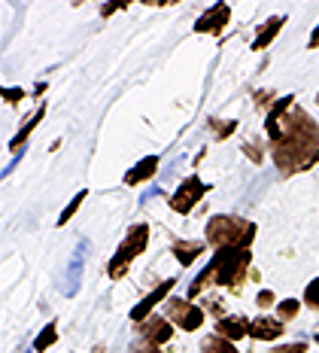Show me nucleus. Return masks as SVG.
Listing matches in <instances>:
<instances>
[{"mask_svg":"<svg viewBox=\"0 0 319 353\" xmlns=\"http://www.w3.org/2000/svg\"><path fill=\"white\" fill-rule=\"evenodd\" d=\"M165 317L183 329V332H198L204 326V307H195L189 299H170Z\"/></svg>","mask_w":319,"mask_h":353,"instance_id":"nucleus-5","label":"nucleus"},{"mask_svg":"<svg viewBox=\"0 0 319 353\" xmlns=\"http://www.w3.org/2000/svg\"><path fill=\"white\" fill-rule=\"evenodd\" d=\"M155 174H158V156H146L125 174V183H128V186H137V183H143V180H152Z\"/></svg>","mask_w":319,"mask_h":353,"instance_id":"nucleus-12","label":"nucleus"},{"mask_svg":"<svg viewBox=\"0 0 319 353\" xmlns=\"http://www.w3.org/2000/svg\"><path fill=\"white\" fill-rule=\"evenodd\" d=\"M146 244H150V225L146 223H140L134 225L128 234H125V241L119 244L116 250V256L110 259V268H107V274L113 277V281H119V277H125L128 274V268H131V262L137 259L140 253L146 250Z\"/></svg>","mask_w":319,"mask_h":353,"instance_id":"nucleus-4","label":"nucleus"},{"mask_svg":"<svg viewBox=\"0 0 319 353\" xmlns=\"http://www.w3.org/2000/svg\"><path fill=\"white\" fill-rule=\"evenodd\" d=\"M85 189H79V195H73V201L68 204V208H64V213H61V216H58V225H68L70 223V219H73V213H76L79 208H83V201H85Z\"/></svg>","mask_w":319,"mask_h":353,"instance_id":"nucleus-19","label":"nucleus"},{"mask_svg":"<svg viewBox=\"0 0 319 353\" xmlns=\"http://www.w3.org/2000/svg\"><path fill=\"white\" fill-rule=\"evenodd\" d=\"M174 283H176V281H161V283H158V286H155V290L150 292V296H146L143 301H140V305L131 307V320H134L137 326H140V323H146V320H150L152 307L158 305V301H165V299H167V292L174 290Z\"/></svg>","mask_w":319,"mask_h":353,"instance_id":"nucleus-9","label":"nucleus"},{"mask_svg":"<svg viewBox=\"0 0 319 353\" xmlns=\"http://www.w3.org/2000/svg\"><path fill=\"white\" fill-rule=\"evenodd\" d=\"M304 305L319 311V277H313V281L307 283V290H304Z\"/></svg>","mask_w":319,"mask_h":353,"instance_id":"nucleus-20","label":"nucleus"},{"mask_svg":"<svg viewBox=\"0 0 319 353\" xmlns=\"http://www.w3.org/2000/svg\"><path fill=\"white\" fill-rule=\"evenodd\" d=\"M316 104H319V94H316Z\"/></svg>","mask_w":319,"mask_h":353,"instance_id":"nucleus-30","label":"nucleus"},{"mask_svg":"<svg viewBox=\"0 0 319 353\" xmlns=\"http://www.w3.org/2000/svg\"><path fill=\"white\" fill-rule=\"evenodd\" d=\"M243 152H247V156L256 161V165L262 161V150H258V143H256V141H247V143H243Z\"/></svg>","mask_w":319,"mask_h":353,"instance_id":"nucleus-24","label":"nucleus"},{"mask_svg":"<svg viewBox=\"0 0 319 353\" xmlns=\"http://www.w3.org/2000/svg\"><path fill=\"white\" fill-rule=\"evenodd\" d=\"M204 307H207V311H213V314H216L219 320L225 317V311H222V301H219V299H207V301H204Z\"/></svg>","mask_w":319,"mask_h":353,"instance_id":"nucleus-27","label":"nucleus"},{"mask_svg":"<svg viewBox=\"0 0 319 353\" xmlns=\"http://www.w3.org/2000/svg\"><path fill=\"white\" fill-rule=\"evenodd\" d=\"M25 98V88H3V101L6 104H19Z\"/></svg>","mask_w":319,"mask_h":353,"instance_id":"nucleus-23","label":"nucleus"},{"mask_svg":"<svg viewBox=\"0 0 319 353\" xmlns=\"http://www.w3.org/2000/svg\"><path fill=\"white\" fill-rule=\"evenodd\" d=\"M283 332H286L283 320L274 317H256L249 323V338H256V341H277Z\"/></svg>","mask_w":319,"mask_h":353,"instance_id":"nucleus-10","label":"nucleus"},{"mask_svg":"<svg viewBox=\"0 0 319 353\" xmlns=\"http://www.w3.org/2000/svg\"><path fill=\"white\" fill-rule=\"evenodd\" d=\"M216 335L225 338V341H240L243 335H249V320L247 317H222L216 323Z\"/></svg>","mask_w":319,"mask_h":353,"instance_id":"nucleus-11","label":"nucleus"},{"mask_svg":"<svg viewBox=\"0 0 319 353\" xmlns=\"http://www.w3.org/2000/svg\"><path fill=\"white\" fill-rule=\"evenodd\" d=\"M131 353H161V350H158V344H152V341H134Z\"/></svg>","mask_w":319,"mask_h":353,"instance_id":"nucleus-25","label":"nucleus"},{"mask_svg":"<svg viewBox=\"0 0 319 353\" xmlns=\"http://www.w3.org/2000/svg\"><path fill=\"white\" fill-rule=\"evenodd\" d=\"M316 341H319V332H316Z\"/></svg>","mask_w":319,"mask_h":353,"instance_id":"nucleus-31","label":"nucleus"},{"mask_svg":"<svg viewBox=\"0 0 319 353\" xmlns=\"http://www.w3.org/2000/svg\"><path fill=\"white\" fill-rule=\"evenodd\" d=\"M265 131L274 143V165L283 176L304 174L319 161V125L307 110L295 107L292 94H283L268 110Z\"/></svg>","mask_w":319,"mask_h":353,"instance_id":"nucleus-1","label":"nucleus"},{"mask_svg":"<svg viewBox=\"0 0 319 353\" xmlns=\"http://www.w3.org/2000/svg\"><path fill=\"white\" fill-rule=\"evenodd\" d=\"M256 223L240 216H213L207 223V244H213L216 250L225 247H249L252 238H256Z\"/></svg>","mask_w":319,"mask_h":353,"instance_id":"nucleus-3","label":"nucleus"},{"mask_svg":"<svg viewBox=\"0 0 319 353\" xmlns=\"http://www.w3.org/2000/svg\"><path fill=\"white\" fill-rule=\"evenodd\" d=\"M286 25V16H274V19H268L262 25V31L256 34V40H252V49H256V52H262V49H268L271 43H274V37L280 34V28Z\"/></svg>","mask_w":319,"mask_h":353,"instance_id":"nucleus-13","label":"nucleus"},{"mask_svg":"<svg viewBox=\"0 0 319 353\" xmlns=\"http://www.w3.org/2000/svg\"><path fill=\"white\" fill-rule=\"evenodd\" d=\"M228 19H231V6L228 3L210 6V10L195 21V34H222L225 31V25H228Z\"/></svg>","mask_w":319,"mask_h":353,"instance_id":"nucleus-7","label":"nucleus"},{"mask_svg":"<svg viewBox=\"0 0 319 353\" xmlns=\"http://www.w3.org/2000/svg\"><path fill=\"white\" fill-rule=\"evenodd\" d=\"M249 265H252L249 247L216 250V256L210 259V265L189 283V301L201 299L210 286H219V290H225V292H240L243 283H247V277H252Z\"/></svg>","mask_w":319,"mask_h":353,"instance_id":"nucleus-2","label":"nucleus"},{"mask_svg":"<svg viewBox=\"0 0 319 353\" xmlns=\"http://www.w3.org/2000/svg\"><path fill=\"white\" fill-rule=\"evenodd\" d=\"M307 49H319V21H316L313 34H310V43H307Z\"/></svg>","mask_w":319,"mask_h":353,"instance_id":"nucleus-28","label":"nucleus"},{"mask_svg":"<svg viewBox=\"0 0 319 353\" xmlns=\"http://www.w3.org/2000/svg\"><path fill=\"white\" fill-rule=\"evenodd\" d=\"M43 116H46V104H40V107H37V113H34V116H28L25 125H21V131H19V134L10 141V150H16V152H19L21 146H25V141H28V137H31V131H34L37 125L43 122Z\"/></svg>","mask_w":319,"mask_h":353,"instance_id":"nucleus-15","label":"nucleus"},{"mask_svg":"<svg viewBox=\"0 0 319 353\" xmlns=\"http://www.w3.org/2000/svg\"><path fill=\"white\" fill-rule=\"evenodd\" d=\"M55 341H58V326H55V323H49V326L43 329L40 335H37V341H34V350H37V353H43V350H49V347H52V344H55Z\"/></svg>","mask_w":319,"mask_h":353,"instance_id":"nucleus-17","label":"nucleus"},{"mask_svg":"<svg viewBox=\"0 0 319 353\" xmlns=\"http://www.w3.org/2000/svg\"><path fill=\"white\" fill-rule=\"evenodd\" d=\"M137 332H140V341L167 344L170 338H174V323H170L167 317H155V314H152V320L140 323V326H137Z\"/></svg>","mask_w":319,"mask_h":353,"instance_id":"nucleus-8","label":"nucleus"},{"mask_svg":"<svg viewBox=\"0 0 319 353\" xmlns=\"http://www.w3.org/2000/svg\"><path fill=\"white\" fill-rule=\"evenodd\" d=\"M298 311H301V301H298V299H283V301H277V317H280V320L298 317Z\"/></svg>","mask_w":319,"mask_h":353,"instance_id":"nucleus-18","label":"nucleus"},{"mask_svg":"<svg viewBox=\"0 0 319 353\" xmlns=\"http://www.w3.org/2000/svg\"><path fill=\"white\" fill-rule=\"evenodd\" d=\"M201 353H237V347L231 341H225V338L219 335H210L207 341L201 344Z\"/></svg>","mask_w":319,"mask_h":353,"instance_id":"nucleus-16","label":"nucleus"},{"mask_svg":"<svg viewBox=\"0 0 319 353\" xmlns=\"http://www.w3.org/2000/svg\"><path fill=\"white\" fill-rule=\"evenodd\" d=\"M204 247L207 244H195V241H176V244H174V256H176V262H180L183 268H192L198 256L204 253Z\"/></svg>","mask_w":319,"mask_h":353,"instance_id":"nucleus-14","label":"nucleus"},{"mask_svg":"<svg viewBox=\"0 0 319 353\" xmlns=\"http://www.w3.org/2000/svg\"><path fill=\"white\" fill-rule=\"evenodd\" d=\"M116 10H119V6H101V16H113Z\"/></svg>","mask_w":319,"mask_h":353,"instance_id":"nucleus-29","label":"nucleus"},{"mask_svg":"<svg viewBox=\"0 0 319 353\" xmlns=\"http://www.w3.org/2000/svg\"><path fill=\"white\" fill-rule=\"evenodd\" d=\"M207 192H210V186H207V183H201L198 176H185V180L180 183V189L170 195V208L185 216V213H192V208H195V204L201 201Z\"/></svg>","mask_w":319,"mask_h":353,"instance_id":"nucleus-6","label":"nucleus"},{"mask_svg":"<svg viewBox=\"0 0 319 353\" xmlns=\"http://www.w3.org/2000/svg\"><path fill=\"white\" fill-rule=\"evenodd\" d=\"M274 353H307V344H304V341H295V344H280V347H274Z\"/></svg>","mask_w":319,"mask_h":353,"instance_id":"nucleus-22","label":"nucleus"},{"mask_svg":"<svg viewBox=\"0 0 319 353\" xmlns=\"http://www.w3.org/2000/svg\"><path fill=\"white\" fill-rule=\"evenodd\" d=\"M210 128L216 131V137H228V134H234V131H237V122H225V125H222L219 119H210Z\"/></svg>","mask_w":319,"mask_h":353,"instance_id":"nucleus-21","label":"nucleus"},{"mask_svg":"<svg viewBox=\"0 0 319 353\" xmlns=\"http://www.w3.org/2000/svg\"><path fill=\"white\" fill-rule=\"evenodd\" d=\"M256 305L262 307V311H265V307H271V305H274V292H271V290H262V292L256 296Z\"/></svg>","mask_w":319,"mask_h":353,"instance_id":"nucleus-26","label":"nucleus"}]
</instances>
